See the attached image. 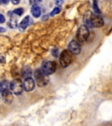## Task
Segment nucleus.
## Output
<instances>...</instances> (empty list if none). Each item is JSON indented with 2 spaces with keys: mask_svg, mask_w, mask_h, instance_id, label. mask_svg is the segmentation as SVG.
<instances>
[{
  "mask_svg": "<svg viewBox=\"0 0 112 126\" xmlns=\"http://www.w3.org/2000/svg\"><path fill=\"white\" fill-rule=\"evenodd\" d=\"M84 21L87 27L100 28L104 25L103 18L100 15L88 11L84 16Z\"/></svg>",
  "mask_w": 112,
  "mask_h": 126,
  "instance_id": "f257e3e1",
  "label": "nucleus"
},
{
  "mask_svg": "<svg viewBox=\"0 0 112 126\" xmlns=\"http://www.w3.org/2000/svg\"><path fill=\"white\" fill-rule=\"evenodd\" d=\"M34 78L38 85L40 87L46 86L49 82V78L47 75L42 71L41 69L36 70L34 72Z\"/></svg>",
  "mask_w": 112,
  "mask_h": 126,
  "instance_id": "f03ea898",
  "label": "nucleus"
},
{
  "mask_svg": "<svg viewBox=\"0 0 112 126\" xmlns=\"http://www.w3.org/2000/svg\"><path fill=\"white\" fill-rule=\"evenodd\" d=\"M73 54L67 49L62 51L59 57L60 64L63 68H66L71 64L73 61Z\"/></svg>",
  "mask_w": 112,
  "mask_h": 126,
  "instance_id": "7ed1b4c3",
  "label": "nucleus"
},
{
  "mask_svg": "<svg viewBox=\"0 0 112 126\" xmlns=\"http://www.w3.org/2000/svg\"><path fill=\"white\" fill-rule=\"evenodd\" d=\"M90 35L89 27L85 25H81L78 28L77 32V41L80 43H83L88 39Z\"/></svg>",
  "mask_w": 112,
  "mask_h": 126,
  "instance_id": "20e7f679",
  "label": "nucleus"
},
{
  "mask_svg": "<svg viewBox=\"0 0 112 126\" xmlns=\"http://www.w3.org/2000/svg\"><path fill=\"white\" fill-rule=\"evenodd\" d=\"M10 91L15 94L19 95L22 92L23 83L19 79H15L12 81L9 84Z\"/></svg>",
  "mask_w": 112,
  "mask_h": 126,
  "instance_id": "39448f33",
  "label": "nucleus"
},
{
  "mask_svg": "<svg viewBox=\"0 0 112 126\" xmlns=\"http://www.w3.org/2000/svg\"><path fill=\"white\" fill-rule=\"evenodd\" d=\"M56 68H57V64L55 62L48 61L42 65L41 70L45 75L48 76L52 74L56 70Z\"/></svg>",
  "mask_w": 112,
  "mask_h": 126,
  "instance_id": "423d86ee",
  "label": "nucleus"
},
{
  "mask_svg": "<svg viewBox=\"0 0 112 126\" xmlns=\"http://www.w3.org/2000/svg\"><path fill=\"white\" fill-rule=\"evenodd\" d=\"M69 51L72 54L74 55H79L81 53V48L80 43L77 40H72L69 44Z\"/></svg>",
  "mask_w": 112,
  "mask_h": 126,
  "instance_id": "0eeeda50",
  "label": "nucleus"
},
{
  "mask_svg": "<svg viewBox=\"0 0 112 126\" xmlns=\"http://www.w3.org/2000/svg\"><path fill=\"white\" fill-rule=\"evenodd\" d=\"M1 93L2 99L3 100V102L5 104L11 103L13 99V96L12 92L10 91V89H4V90L1 91Z\"/></svg>",
  "mask_w": 112,
  "mask_h": 126,
  "instance_id": "6e6552de",
  "label": "nucleus"
},
{
  "mask_svg": "<svg viewBox=\"0 0 112 126\" xmlns=\"http://www.w3.org/2000/svg\"><path fill=\"white\" fill-rule=\"evenodd\" d=\"M35 87V81L30 77L26 78L23 83V89L26 91L30 92L34 90Z\"/></svg>",
  "mask_w": 112,
  "mask_h": 126,
  "instance_id": "1a4fd4ad",
  "label": "nucleus"
},
{
  "mask_svg": "<svg viewBox=\"0 0 112 126\" xmlns=\"http://www.w3.org/2000/svg\"><path fill=\"white\" fill-rule=\"evenodd\" d=\"M33 22L32 18L29 15L26 16L22 20V21L19 24V30L21 31H24L25 30L26 28L31 24Z\"/></svg>",
  "mask_w": 112,
  "mask_h": 126,
  "instance_id": "9d476101",
  "label": "nucleus"
},
{
  "mask_svg": "<svg viewBox=\"0 0 112 126\" xmlns=\"http://www.w3.org/2000/svg\"><path fill=\"white\" fill-rule=\"evenodd\" d=\"M31 13L34 17H40V16L41 15V9L37 5H34L31 8Z\"/></svg>",
  "mask_w": 112,
  "mask_h": 126,
  "instance_id": "9b49d317",
  "label": "nucleus"
},
{
  "mask_svg": "<svg viewBox=\"0 0 112 126\" xmlns=\"http://www.w3.org/2000/svg\"><path fill=\"white\" fill-rule=\"evenodd\" d=\"M92 8L93 10H94V13L98 14V15H100V14L101 13V11L98 7V0H93Z\"/></svg>",
  "mask_w": 112,
  "mask_h": 126,
  "instance_id": "f8f14e48",
  "label": "nucleus"
},
{
  "mask_svg": "<svg viewBox=\"0 0 112 126\" xmlns=\"http://www.w3.org/2000/svg\"><path fill=\"white\" fill-rule=\"evenodd\" d=\"M31 70L29 68H26L23 70V72H22V74H23V76L26 78H29L30 76L31 75Z\"/></svg>",
  "mask_w": 112,
  "mask_h": 126,
  "instance_id": "ddd939ff",
  "label": "nucleus"
},
{
  "mask_svg": "<svg viewBox=\"0 0 112 126\" xmlns=\"http://www.w3.org/2000/svg\"><path fill=\"white\" fill-rule=\"evenodd\" d=\"M60 12H61V8L59 7H56L54 8L53 9V11L51 12L50 16H54L57 15V14H59Z\"/></svg>",
  "mask_w": 112,
  "mask_h": 126,
  "instance_id": "4468645a",
  "label": "nucleus"
},
{
  "mask_svg": "<svg viewBox=\"0 0 112 126\" xmlns=\"http://www.w3.org/2000/svg\"><path fill=\"white\" fill-rule=\"evenodd\" d=\"M24 13V9L23 8H17L16 9L13 11V13L15 14V15H17L19 16L22 15Z\"/></svg>",
  "mask_w": 112,
  "mask_h": 126,
  "instance_id": "2eb2a0df",
  "label": "nucleus"
},
{
  "mask_svg": "<svg viewBox=\"0 0 112 126\" xmlns=\"http://www.w3.org/2000/svg\"><path fill=\"white\" fill-rule=\"evenodd\" d=\"M8 25L9 26L10 28H15L17 27V22L15 20H10L9 22V23H8Z\"/></svg>",
  "mask_w": 112,
  "mask_h": 126,
  "instance_id": "dca6fc26",
  "label": "nucleus"
},
{
  "mask_svg": "<svg viewBox=\"0 0 112 126\" xmlns=\"http://www.w3.org/2000/svg\"><path fill=\"white\" fill-rule=\"evenodd\" d=\"M51 53H52V55H53V57H58L59 56V50L57 48H54V49H52V51H51Z\"/></svg>",
  "mask_w": 112,
  "mask_h": 126,
  "instance_id": "f3484780",
  "label": "nucleus"
},
{
  "mask_svg": "<svg viewBox=\"0 0 112 126\" xmlns=\"http://www.w3.org/2000/svg\"><path fill=\"white\" fill-rule=\"evenodd\" d=\"M5 16H4L3 15L0 14V24H3L5 22Z\"/></svg>",
  "mask_w": 112,
  "mask_h": 126,
  "instance_id": "a211bd4d",
  "label": "nucleus"
},
{
  "mask_svg": "<svg viewBox=\"0 0 112 126\" xmlns=\"http://www.w3.org/2000/svg\"><path fill=\"white\" fill-rule=\"evenodd\" d=\"M63 3H64V0H57V1H56V5H57L61 6Z\"/></svg>",
  "mask_w": 112,
  "mask_h": 126,
  "instance_id": "6ab92c4d",
  "label": "nucleus"
},
{
  "mask_svg": "<svg viewBox=\"0 0 112 126\" xmlns=\"http://www.w3.org/2000/svg\"><path fill=\"white\" fill-rule=\"evenodd\" d=\"M10 0H0V4H4V5H6V4L9 3Z\"/></svg>",
  "mask_w": 112,
  "mask_h": 126,
  "instance_id": "aec40b11",
  "label": "nucleus"
},
{
  "mask_svg": "<svg viewBox=\"0 0 112 126\" xmlns=\"http://www.w3.org/2000/svg\"><path fill=\"white\" fill-rule=\"evenodd\" d=\"M20 1H21V0H11L12 3L14 4V5H18L20 3Z\"/></svg>",
  "mask_w": 112,
  "mask_h": 126,
  "instance_id": "412c9836",
  "label": "nucleus"
},
{
  "mask_svg": "<svg viewBox=\"0 0 112 126\" xmlns=\"http://www.w3.org/2000/svg\"><path fill=\"white\" fill-rule=\"evenodd\" d=\"M6 30L3 27H0V32H5Z\"/></svg>",
  "mask_w": 112,
  "mask_h": 126,
  "instance_id": "4be33fe9",
  "label": "nucleus"
},
{
  "mask_svg": "<svg viewBox=\"0 0 112 126\" xmlns=\"http://www.w3.org/2000/svg\"><path fill=\"white\" fill-rule=\"evenodd\" d=\"M30 3H34V2H36L38 0H29ZM40 1H41V0H40Z\"/></svg>",
  "mask_w": 112,
  "mask_h": 126,
  "instance_id": "5701e85b",
  "label": "nucleus"
},
{
  "mask_svg": "<svg viewBox=\"0 0 112 126\" xmlns=\"http://www.w3.org/2000/svg\"><path fill=\"white\" fill-rule=\"evenodd\" d=\"M0 83H1V82H0ZM0 92H1V89H0Z\"/></svg>",
  "mask_w": 112,
  "mask_h": 126,
  "instance_id": "b1692460",
  "label": "nucleus"
}]
</instances>
